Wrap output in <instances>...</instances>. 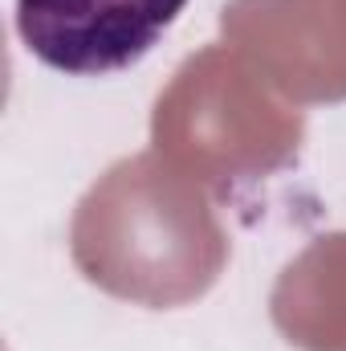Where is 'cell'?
I'll return each mask as SVG.
<instances>
[{
	"label": "cell",
	"mask_w": 346,
	"mask_h": 351,
	"mask_svg": "<svg viewBox=\"0 0 346 351\" xmlns=\"http://www.w3.org/2000/svg\"><path fill=\"white\" fill-rule=\"evenodd\" d=\"M183 8L187 0H16V33L41 66L106 78L139 66Z\"/></svg>",
	"instance_id": "1"
}]
</instances>
